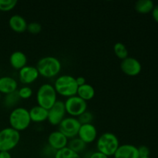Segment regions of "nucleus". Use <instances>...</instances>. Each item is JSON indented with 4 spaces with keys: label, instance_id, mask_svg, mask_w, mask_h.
<instances>
[{
    "label": "nucleus",
    "instance_id": "obj_25",
    "mask_svg": "<svg viewBox=\"0 0 158 158\" xmlns=\"http://www.w3.org/2000/svg\"><path fill=\"white\" fill-rule=\"evenodd\" d=\"M18 2L16 0H0V11L8 12L16 6Z\"/></svg>",
    "mask_w": 158,
    "mask_h": 158
},
{
    "label": "nucleus",
    "instance_id": "obj_2",
    "mask_svg": "<svg viewBox=\"0 0 158 158\" xmlns=\"http://www.w3.org/2000/svg\"><path fill=\"white\" fill-rule=\"evenodd\" d=\"M57 94L66 98L77 95L78 85L76 78L71 75H60L56 79L53 85Z\"/></svg>",
    "mask_w": 158,
    "mask_h": 158
},
{
    "label": "nucleus",
    "instance_id": "obj_30",
    "mask_svg": "<svg viewBox=\"0 0 158 158\" xmlns=\"http://www.w3.org/2000/svg\"><path fill=\"white\" fill-rule=\"evenodd\" d=\"M88 158H109V157L99 152V151H95V152H93Z\"/></svg>",
    "mask_w": 158,
    "mask_h": 158
},
{
    "label": "nucleus",
    "instance_id": "obj_19",
    "mask_svg": "<svg viewBox=\"0 0 158 158\" xmlns=\"http://www.w3.org/2000/svg\"><path fill=\"white\" fill-rule=\"evenodd\" d=\"M77 95L85 101L91 100L95 96V89L94 86L88 83H85L84 85L79 86L77 89Z\"/></svg>",
    "mask_w": 158,
    "mask_h": 158
},
{
    "label": "nucleus",
    "instance_id": "obj_32",
    "mask_svg": "<svg viewBox=\"0 0 158 158\" xmlns=\"http://www.w3.org/2000/svg\"><path fill=\"white\" fill-rule=\"evenodd\" d=\"M76 81H77V85L78 86H82V85H84L86 83V79L84 78L83 77H78L76 78Z\"/></svg>",
    "mask_w": 158,
    "mask_h": 158
},
{
    "label": "nucleus",
    "instance_id": "obj_14",
    "mask_svg": "<svg viewBox=\"0 0 158 158\" xmlns=\"http://www.w3.org/2000/svg\"><path fill=\"white\" fill-rule=\"evenodd\" d=\"M114 158H140L137 147L133 144H122L119 146L114 155Z\"/></svg>",
    "mask_w": 158,
    "mask_h": 158
},
{
    "label": "nucleus",
    "instance_id": "obj_16",
    "mask_svg": "<svg viewBox=\"0 0 158 158\" xmlns=\"http://www.w3.org/2000/svg\"><path fill=\"white\" fill-rule=\"evenodd\" d=\"M27 22L26 19L20 15H12L9 19V26L14 32L21 33L24 32L27 29Z\"/></svg>",
    "mask_w": 158,
    "mask_h": 158
},
{
    "label": "nucleus",
    "instance_id": "obj_21",
    "mask_svg": "<svg viewBox=\"0 0 158 158\" xmlns=\"http://www.w3.org/2000/svg\"><path fill=\"white\" fill-rule=\"evenodd\" d=\"M86 146H87V144H86V143H84V142H83L81 139L79 138L78 137L69 139L67 144V148H69V149H71L72 151H73L74 152L77 153V154H79L83 153V151L86 150Z\"/></svg>",
    "mask_w": 158,
    "mask_h": 158
},
{
    "label": "nucleus",
    "instance_id": "obj_28",
    "mask_svg": "<svg viewBox=\"0 0 158 158\" xmlns=\"http://www.w3.org/2000/svg\"><path fill=\"white\" fill-rule=\"evenodd\" d=\"M26 30L32 34H38L42 31V25L37 22H32L28 23Z\"/></svg>",
    "mask_w": 158,
    "mask_h": 158
},
{
    "label": "nucleus",
    "instance_id": "obj_18",
    "mask_svg": "<svg viewBox=\"0 0 158 158\" xmlns=\"http://www.w3.org/2000/svg\"><path fill=\"white\" fill-rule=\"evenodd\" d=\"M29 113L31 121L34 122V123H42V122L47 120L48 110L39 106V105L32 106L29 110Z\"/></svg>",
    "mask_w": 158,
    "mask_h": 158
},
{
    "label": "nucleus",
    "instance_id": "obj_10",
    "mask_svg": "<svg viewBox=\"0 0 158 158\" xmlns=\"http://www.w3.org/2000/svg\"><path fill=\"white\" fill-rule=\"evenodd\" d=\"M120 69L122 72L129 77H136L139 75L142 70L140 62L134 57L128 56L120 63Z\"/></svg>",
    "mask_w": 158,
    "mask_h": 158
},
{
    "label": "nucleus",
    "instance_id": "obj_5",
    "mask_svg": "<svg viewBox=\"0 0 158 158\" xmlns=\"http://www.w3.org/2000/svg\"><path fill=\"white\" fill-rule=\"evenodd\" d=\"M57 100V93L53 85L44 83L39 87L36 93L37 105L49 110Z\"/></svg>",
    "mask_w": 158,
    "mask_h": 158
},
{
    "label": "nucleus",
    "instance_id": "obj_3",
    "mask_svg": "<svg viewBox=\"0 0 158 158\" xmlns=\"http://www.w3.org/2000/svg\"><path fill=\"white\" fill-rule=\"evenodd\" d=\"M9 122L10 127L19 132L26 130L32 122L29 117V110L23 106L15 107L9 114Z\"/></svg>",
    "mask_w": 158,
    "mask_h": 158
},
{
    "label": "nucleus",
    "instance_id": "obj_11",
    "mask_svg": "<svg viewBox=\"0 0 158 158\" xmlns=\"http://www.w3.org/2000/svg\"><path fill=\"white\" fill-rule=\"evenodd\" d=\"M47 141L48 146L50 147L55 151H57L67 147L69 139L63 135L60 131H52L49 134Z\"/></svg>",
    "mask_w": 158,
    "mask_h": 158
},
{
    "label": "nucleus",
    "instance_id": "obj_7",
    "mask_svg": "<svg viewBox=\"0 0 158 158\" xmlns=\"http://www.w3.org/2000/svg\"><path fill=\"white\" fill-rule=\"evenodd\" d=\"M64 103L66 113L71 117L77 118L80 114L87 110V102L77 95L66 98Z\"/></svg>",
    "mask_w": 158,
    "mask_h": 158
},
{
    "label": "nucleus",
    "instance_id": "obj_33",
    "mask_svg": "<svg viewBox=\"0 0 158 158\" xmlns=\"http://www.w3.org/2000/svg\"><path fill=\"white\" fill-rule=\"evenodd\" d=\"M0 158H12V155L9 151H0Z\"/></svg>",
    "mask_w": 158,
    "mask_h": 158
},
{
    "label": "nucleus",
    "instance_id": "obj_13",
    "mask_svg": "<svg viewBox=\"0 0 158 158\" xmlns=\"http://www.w3.org/2000/svg\"><path fill=\"white\" fill-rule=\"evenodd\" d=\"M40 77L36 67L33 66H24L19 70V79L20 82L24 84H31L34 83Z\"/></svg>",
    "mask_w": 158,
    "mask_h": 158
},
{
    "label": "nucleus",
    "instance_id": "obj_12",
    "mask_svg": "<svg viewBox=\"0 0 158 158\" xmlns=\"http://www.w3.org/2000/svg\"><path fill=\"white\" fill-rule=\"evenodd\" d=\"M97 128L93 123H86L81 124L77 137L86 144H89L97 140Z\"/></svg>",
    "mask_w": 158,
    "mask_h": 158
},
{
    "label": "nucleus",
    "instance_id": "obj_1",
    "mask_svg": "<svg viewBox=\"0 0 158 158\" xmlns=\"http://www.w3.org/2000/svg\"><path fill=\"white\" fill-rule=\"evenodd\" d=\"M40 76L45 78H52L60 73L62 69L61 62L56 57L46 56L40 59L36 64Z\"/></svg>",
    "mask_w": 158,
    "mask_h": 158
},
{
    "label": "nucleus",
    "instance_id": "obj_20",
    "mask_svg": "<svg viewBox=\"0 0 158 158\" xmlns=\"http://www.w3.org/2000/svg\"><path fill=\"white\" fill-rule=\"evenodd\" d=\"M154 6V2L151 0H138L135 2L134 9L138 13L148 14L152 12Z\"/></svg>",
    "mask_w": 158,
    "mask_h": 158
},
{
    "label": "nucleus",
    "instance_id": "obj_24",
    "mask_svg": "<svg viewBox=\"0 0 158 158\" xmlns=\"http://www.w3.org/2000/svg\"><path fill=\"white\" fill-rule=\"evenodd\" d=\"M114 51L117 57H118L121 60H124L129 56V52H128L127 48L123 43H120V42L114 44Z\"/></svg>",
    "mask_w": 158,
    "mask_h": 158
},
{
    "label": "nucleus",
    "instance_id": "obj_8",
    "mask_svg": "<svg viewBox=\"0 0 158 158\" xmlns=\"http://www.w3.org/2000/svg\"><path fill=\"white\" fill-rule=\"evenodd\" d=\"M80 126L81 124L77 117H65L59 124V131L69 140L78 136Z\"/></svg>",
    "mask_w": 158,
    "mask_h": 158
},
{
    "label": "nucleus",
    "instance_id": "obj_9",
    "mask_svg": "<svg viewBox=\"0 0 158 158\" xmlns=\"http://www.w3.org/2000/svg\"><path fill=\"white\" fill-rule=\"evenodd\" d=\"M66 111L64 102L57 100L55 104L48 110L47 120L52 126H59L62 120L66 117Z\"/></svg>",
    "mask_w": 158,
    "mask_h": 158
},
{
    "label": "nucleus",
    "instance_id": "obj_31",
    "mask_svg": "<svg viewBox=\"0 0 158 158\" xmlns=\"http://www.w3.org/2000/svg\"><path fill=\"white\" fill-rule=\"evenodd\" d=\"M151 13H152L153 19H154L158 23V4L156 5V6H154V9H153Z\"/></svg>",
    "mask_w": 158,
    "mask_h": 158
},
{
    "label": "nucleus",
    "instance_id": "obj_17",
    "mask_svg": "<svg viewBox=\"0 0 158 158\" xmlns=\"http://www.w3.org/2000/svg\"><path fill=\"white\" fill-rule=\"evenodd\" d=\"M9 63L13 69L19 70L26 66L27 56L22 51H15L9 56Z\"/></svg>",
    "mask_w": 158,
    "mask_h": 158
},
{
    "label": "nucleus",
    "instance_id": "obj_4",
    "mask_svg": "<svg viewBox=\"0 0 158 158\" xmlns=\"http://www.w3.org/2000/svg\"><path fill=\"white\" fill-rule=\"evenodd\" d=\"M120 146V142L117 136L113 133L106 132L102 134L97 138V151L105 154L107 157H114L117 148Z\"/></svg>",
    "mask_w": 158,
    "mask_h": 158
},
{
    "label": "nucleus",
    "instance_id": "obj_34",
    "mask_svg": "<svg viewBox=\"0 0 158 158\" xmlns=\"http://www.w3.org/2000/svg\"><path fill=\"white\" fill-rule=\"evenodd\" d=\"M1 99H2V94L0 93V101H1Z\"/></svg>",
    "mask_w": 158,
    "mask_h": 158
},
{
    "label": "nucleus",
    "instance_id": "obj_23",
    "mask_svg": "<svg viewBox=\"0 0 158 158\" xmlns=\"http://www.w3.org/2000/svg\"><path fill=\"white\" fill-rule=\"evenodd\" d=\"M54 158H82L80 154H77V153L74 152L69 148L66 147V148H63L61 150L56 151Z\"/></svg>",
    "mask_w": 158,
    "mask_h": 158
},
{
    "label": "nucleus",
    "instance_id": "obj_29",
    "mask_svg": "<svg viewBox=\"0 0 158 158\" xmlns=\"http://www.w3.org/2000/svg\"><path fill=\"white\" fill-rule=\"evenodd\" d=\"M137 150H138V153H139V156H140V157H150L151 151H150V149L148 147L145 146V145H141V146L137 148Z\"/></svg>",
    "mask_w": 158,
    "mask_h": 158
},
{
    "label": "nucleus",
    "instance_id": "obj_26",
    "mask_svg": "<svg viewBox=\"0 0 158 158\" xmlns=\"http://www.w3.org/2000/svg\"><path fill=\"white\" fill-rule=\"evenodd\" d=\"M94 114L90 112V111L86 110L83 112V114H80L77 119H78L79 122L80 124H86V123H92L93 120H94Z\"/></svg>",
    "mask_w": 158,
    "mask_h": 158
},
{
    "label": "nucleus",
    "instance_id": "obj_27",
    "mask_svg": "<svg viewBox=\"0 0 158 158\" xmlns=\"http://www.w3.org/2000/svg\"><path fill=\"white\" fill-rule=\"evenodd\" d=\"M17 91H18V94L20 99H23V100H27V99L30 98L33 93L32 88L28 86H22L21 88L17 89Z\"/></svg>",
    "mask_w": 158,
    "mask_h": 158
},
{
    "label": "nucleus",
    "instance_id": "obj_15",
    "mask_svg": "<svg viewBox=\"0 0 158 158\" xmlns=\"http://www.w3.org/2000/svg\"><path fill=\"white\" fill-rule=\"evenodd\" d=\"M18 89V83L14 78L8 76L0 77V93L4 95L13 93Z\"/></svg>",
    "mask_w": 158,
    "mask_h": 158
},
{
    "label": "nucleus",
    "instance_id": "obj_22",
    "mask_svg": "<svg viewBox=\"0 0 158 158\" xmlns=\"http://www.w3.org/2000/svg\"><path fill=\"white\" fill-rule=\"evenodd\" d=\"M20 97L18 94V91H15L13 93L5 95L4 105L8 108H12L16 106L20 101Z\"/></svg>",
    "mask_w": 158,
    "mask_h": 158
},
{
    "label": "nucleus",
    "instance_id": "obj_6",
    "mask_svg": "<svg viewBox=\"0 0 158 158\" xmlns=\"http://www.w3.org/2000/svg\"><path fill=\"white\" fill-rule=\"evenodd\" d=\"M20 132L12 127L3 128L0 131V151L13 150L20 141Z\"/></svg>",
    "mask_w": 158,
    "mask_h": 158
},
{
    "label": "nucleus",
    "instance_id": "obj_35",
    "mask_svg": "<svg viewBox=\"0 0 158 158\" xmlns=\"http://www.w3.org/2000/svg\"><path fill=\"white\" fill-rule=\"evenodd\" d=\"M140 158H151L150 157H140Z\"/></svg>",
    "mask_w": 158,
    "mask_h": 158
}]
</instances>
